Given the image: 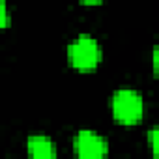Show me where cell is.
<instances>
[{"label":"cell","mask_w":159,"mask_h":159,"mask_svg":"<svg viewBox=\"0 0 159 159\" xmlns=\"http://www.w3.org/2000/svg\"><path fill=\"white\" fill-rule=\"evenodd\" d=\"M112 116L122 125H137L144 114V99L137 90L120 88L111 99Z\"/></svg>","instance_id":"6da1fadb"},{"label":"cell","mask_w":159,"mask_h":159,"mask_svg":"<svg viewBox=\"0 0 159 159\" xmlns=\"http://www.w3.org/2000/svg\"><path fill=\"white\" fill-rule=\"evenodd\" d=\"M67 58H69V64L75 69H79V71H92L101 62V47L92 36L81 34L73 43H69Z\"/></svg>","instance_id":"7a4b0ae2"},{"label":"cell","mask_w":159,"mask_h":159,"mask_svg":"<svg viewBox=\"0 0 159 159\" xmlns=\"http://www.w3.org/2000/svg\"><path fill=\"white\" fill-rule=\"evenodd\" d=\"M148 142H150V148H152V153L157 155V129H150L148 133Z\"/></svg>","instance_id":"8992f818"},{"label":"cell","mask_w":159,"mask_h":159,"mask_svg":"<svg viewBox=\"0 0 159 159\" xmlns=\"http://www.w3.org/2000/svg\"><path fill=\"white\" fill-rule=\"evenodd\" d=\"M73 146H75V153L83 159H101L109 153V142L101 135L90 129L79 131L75 135Z\"/></svg>","instance_id":"3957f363"},{"label":"cell","mask_w":159,"mask_h":159,"mask_svg":"<svg viewBox=\"0 0 159 159\" xmlns=\"http://www.w3.org/2000/svg\"><path fill=\"white\" fill-rule=\"evenodd\" d=\"M26 150H28V155L36 159H51L56 155L54 142L45 135H32L26 140Z\"/></svg>","instance_id":"277c9868"},{"label":"cell","mask_w":159,"mask_h":159,"mask_svg":"<svg viewBox=\"0 0 159 159\" xmlns=\"http://www.w3.org/2000/svg\"><path fill=\"white\" fill-rule=\"evenodd\" d=\"M8 25H10V10L6 0H0V30L6 28Z\"/></svg>","instance_id":"5b68a950"},{"label":"cell","mask_w":159,"mask_h":159,"mask_svg":"<svg viewBox=\"0 0 159 159\" xmlns=\"http://www.w3.org/2000/svg\"><path fill=\"white\" fill-rule=\"evenodd\" d=\"M83 4H86V6H96V4H99V2H103V0H81Z\"/></svg>","instance_id":"52a82bcc"}]
</instances>
